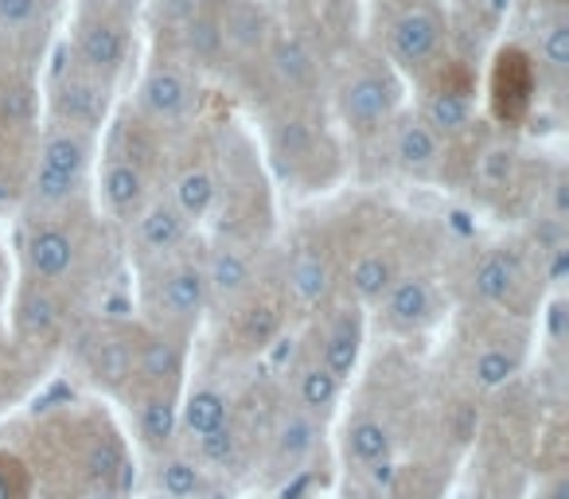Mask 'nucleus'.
Listing matches in <instances>:
<instances>
[{"instance_id":"obj_1","label":"nucleus","mask_w":569,"mask_h":499,"mask_svg":"<svg viewBox=\"0 0 569 499\" xmlns=\"http://www.w3.org/2000/svg\"><path fill=\"white\" fill-rule=\"evenodd\" d=\"M332 87V113L340 129L356 141H375L406 106V79L387 63L367 36L340 51L332 71H325Z\"/></svg>"},{"instance_id":"obj_2","label":"nucleus","mask_w":569,"mask_h":499,"mask_svg":"<svg viewBox=\"0 0 569 499\" xmlns=\"http://www.w3.org/2000/svg\"><path fill=\"white\" fill-rule=\"evenodd\" d=\"M367 40L387 56L406 87L426 79L452 51L449 0H367Z\"/></svg>"},{"instance_id":"obj_3","label":"nucleus","mask_w":569,"mask_h":499,"mask_svg":"<svg viewBox=\"0 0 569 499\" xmlns=\"http://www.w3.org/2000/svg\"><path fill=\"white\" fill-rule=\"evenodd\" d=\"M56 51L79 71L126 87V79L141 63V20H118L102 12L67 4Z\"/></svg>"},{"instance_id":"obj_4","label":"nucleus","mask_w":569,"mask_h":499,"mask_svg":"<svg viewBox=\"0 0 569 499\" xmlns=\"http://www.w3.org/2000/svg\"><path fill=\"white\" fill-rule=\"evenodd\" d=\"M94 160L98 133L43 121V133L36 141V164L32 176H28V214L79 203L82 188L94 172Z\"/></svg>"},{"instance_id":"obj_5","label":"nucleus","mask_w":569,"mask_h":499,"mask_svg":"<svg viewBox=\"0 0 569 499\" xmlns=\"http://www.w3.org/2000/svg\"><path fill=\"white\" fill-rule=\"evenodd\" d=\"M269 164L293 183L325 180V164L336 157L325 113H317V98H277V110L266 118Z\"/></svg>"},{"instance_id":"obj_6","label":"nucleus","mask_w":569,"mask_h":499,"mask_svg":"<svg viewBox=\"0 0 569 499\" xmlns=\"http://www.w3.org/2000/svg\"><path fill=\"white\" fill-rule=\"evenodd\" d=\"M207 305L211 297H207L203 258L180 250L172 258L141 266V309L157 332H188Z\"/></svg>"},{"instance_id":"obj_7","label":"nucleus","mask_w":569,"mask_h":499,"mask_svg":"<svg viewBox=\"0 0 569 499\" xmlns=\"http://www.w3.org/2000/svg\"><path fill=\"white\" fill-rule=\"evenodd\" d=\"M199 102H203V74L191 71L188 63L168 56H149L137 63L129 110L149 121L160 137L191 129V121L199 118Z\"/></svg>"},{"instance_id":"obj_8","label":"nucleus","mask_w":569,"mask_h":499,"mask_svg":"<svg viewBox=\"0 0 569 499\" xmlns=\"http://www.w3.org/2000/svg\"><path fill=\"white\" fill-rule=\"evenodd\" d=\"M483 106L488 118L496 121L503 133H519L530 118H535L542 90H538V71L530 51L522 48V40L515 36H499L488 51L483 63V82H480Z\"/></svg>"},{"instance_id":"obj_9","label":"nucleus","mask_w":569,"mask_h":499,"mask_svg":"<svg viewBox=\"0 0 569 499\" xmlns=\"http://www.w3.org/2000/svg\"><path fill=\"white\" fill-rule=\"evenodd\" d=\"M118 90L121 87H113V82L71 67L56 51L48 74H43V118L102 137V129L110 126L113 110H118Z\"/></svg>"},{"instance_id":"obj_10","label":"nucleus","mask_w":569,"mask_h":499,"mask_svg":"<svg viewBox=\"0 0 569 499\" xmlns=\"http://www.w3.org/2000/svg\"><path fill=\"white\" fill-rule=\"evenodd\" d=\"M79 258H82L79 222H67V207L28 214L24 234H20V262H24L28 281L48 289L63 286L79 270Z\"/></svg>"},{"instance_id":"obj_11","label":"nucleus","mask_w":569,"mask_h":499,"mask_svg":"<svg viewBox=\"0 0 569 499\" xmlns=\"http://www.w3.org/2000/svg\"><path fill=\"white\" fill-rule=\"evenodd\" d=\"M522 24L527 32L515 40H522V48L535 59L538 90L542 98L561 102L569 87V4L566 0H527Z\"/></svg>"},{"instance_id":"obj_12","label":"nucleus","mask_w":569,"mask_h":499,"mask_svg":"<svg viewBox=\"0 0 569 499\" xmlns=\"http://www.w3.org/2000/svg\"><path fill=\"white\" fill-rule=\"evenodd\" d=\"M67 0H0V40L17 63L36 67L63 28Z\"/></svg>"},{"instance_id":"obj_13","label":"nucleus","mask_w":569,"mask_h":499,"mask_svg":"<svg viewBox=\"0 0 569 499\" xmlns=\"http://www.w3.org/2000/svg\"><path fill=\"white\" fill-rule=\"evenodd\" d=\"M94 191H98V207L106 211V219L129 227L133 214L141 211L152 191H157V168L141 164V160L126 157V152L106 144L102 160H98Z\"/></svg>"},{"instance_id":"obj_14","label":"nucleus","mask_w":569,"mask_h":499,"mask_svg":"<svg viewBox=\"0 0 569 499\" xmlns=\"http://www.w3.org/2000/svg\"><path fill=\"white\" fill-rule=\"evenodd\" d=\"M191 234H196V222L176 207V199L168 191H152L149 203L129 222V246H133L137 266L180 255L191 246Z\"/></svg>"},{"instance_id":"obj_15","label":"nucleus","mask_w":569,"mask_h":499,"mask_svg":"<svg viewBox=\"0 0 569 499\" xmlns=\"http://www.w3.org/2000/svg\"><path fill=\"white\" fill-rule=\"evenodd\" d=\"M375 141H387L390 164L402 176H410V180H437V176L445 172V164H449V149H452V144H445L441 137H437L418 113L406 110V106Z\"/></svg>"},{"instance_id":"obj_16","label":"nucleus","mask_w":569,"mask_h":499,"mask_svg":"<svg viewBox=\"0 0 569 499\" xmlns=\"http://www.w3.org/2000/svg\"><path fill=\"white\" fill-rule=\"evenodd\" d=\"M527 286V262H522L519 250H507V246L483 250L472 262V273H468V289H472L476 301L499 305V309H519Z\"/></svg>"},{"instance_id":"obj_17","label":"nucleus","mask_w":569,"mask_h":499,"mask_svg":"<svg viewBox=\"0 0 569 499\" xmlns=\"http://www.w3.org/2000/svg\"><path fill=\"white\" fill-rule=\"evenodd\" d=\"M253 246L230 242L222 238L211 255L203 258V273H207V297L211 301H238L253 289Z\"/></svg>"},{"instance_id":"obj_18","label":"nucleus","mask_w":569,"mask_h":499,"mask_svg":"<svg viewBox=\"0 0 569 499\" xmlns=\"http://www.w3.org/2000/svg\"><path fill=\"white\" fill-rule=\"evenodd\" d=\"M284 281L293 289L297 301L317 305L328 293V281H332V258H328V246L317 234L297 238V246L289 250V270Z\"/></svg>"},{"instance_id":"obj_19","label":"nucleus","mask_w":569,"mask_h":499,"mask_svg":"<svg viewBox=\"0 0 569 499\" xmlns=\"http://www.w3.org/2000/svg\"><path fill=\"white\" fill-rule=\"evenodd\" d=\"M168 196L176 199V207H180L191 222L211 219L214 196H219V172H214V164H207V160H188V164H180V172L172 176V183H168Z\"/></svg>"},{"instance_id":"obj_20","label":"nucleus","mask_w":569,"mask_h":499,"mask_svg":"<svg viewBox=\"0 0 569 499\" xmlns=\"http://www.w3.org/2000/svg\"><path fill=\"white\" fill-rule=\"evenodd\" d=\"M382 317L395 328H421L433 312V289L421 273H398L387 286V293L379 297Z\"/></svg>"},{"instance_id":"obj_21","label":"nucleus","mask_w":569,"mask_h":499,"mask_svg":"<svg viewBox=\"0 0 569 499\" xmlns=\"http://www.w3.org/2000/svg\"><path fill=\"white\" fill-rule=\"evenodd\" d=\"M183 371V356L172 343V336L152 332L141 348H133V375L144 390H172Z\"/></svg>"},{"instance_id":"obj_22","label":"nucleus","mask_w":569,"mask_h":499,"mask_svg":"<svg viewBox=\"0 0 569 499\" xmlns=\"http://www.w3.org/2000/svg\"><path fill=\"white\" fill-rule=\"evenodd\" d=\"M87 367L98 387L121 390L133 379V343H126V336L118 332L94 336V340H87Z\"/></svg>"},{"instance_id":"obj_23","label":"nucleus","mask_w":569,"mask_h":499,"mask_svg":"<svg viewBox=\"0 0 569 499\" xmlns=\"http://www.w3.org/2000/svg\"><path fill=\"white\" fill-rule=\"evenodd\" d=\"M359 351H363V312L351 305V309H340V317H336L332 328H328L325 367L340 382H348L351 371L359 367Z\"/></svg>"},{"instance_id":"obj_24","label":"nucleus","mask_w":569,"mask_h":499,"mask_svg":"<svg viewBox=\"0 0 569 499\" xmlns=\"http://www.w3.org/2000/svg\"><path fill=\"white\" fill-rule=\"evenodd\" d=\"M398 258L395 250H382V246H371V250H363V255L351 262L348 270V293L356 297L359 305H371L379 301L382 293H387V286L398 278Z\"/></svg>"},{"instance_id":"obj_25","label":"nucleus","mask_w":569,"mask_h":499,"mask_svg":"<svg viewBox=\"0 0 569 499\" xmlns=\"http://www.w3.org/2000/svg\"><path fill=\"white\" fill-rule=\"evenodd\" d=\"M180 426V406H176L172 390H144L137 402V433L149 449H164L176 437Z\"/></svg>"},{"instance_id":"obj_26","label":"nucleus","mask_w":569,"mask_h":499,"mask_svg":"<svg viewBox=\"0 0 569 499\" xmlns=\"http://www.w3.org/2000/svg\"><path fill=\"white\" fill-rule=\"evenodd\" d=\"M227 413H230L227 395H219V390H211V387H199V390H191L188 402L180 406V426L199 441V437H207L211 429L227 426Z\"/></svg>"},{"instance_id":"obj_27","label":"nucleus","mask_w":569,"mask_h":499,"mask_svg":"<svg viewBox=\"0 0 569 499\" xmlns=\"http://www.w3.org/2000/svg\"><path fill=\"white\" fill-rule=\"evenodd\" d=\"M348 457H356L359 465H379V460H390V449H395V441H390V429L382 426V421L375 418H359L351 421L348 429Z\"/></svg>"},{"instance_id":"obj_28","label":"nucleus","mask_w":569,"mask_h":499,"mask_svg":"<svg viewBox=\"0 0 569 499\" xmlns=\"http://www.w3.org/2000/svg\"><path fill=\"white\" fill-rule=\"evenodd\" d=\"M340 390H343V382L336 379L325 363L309 367V371L301 375V382H297V398H301V406H305L309 418H320V413L332 410V406L340 402Z\"/></svg>"},{"instance_id":"obj_29","label":"nucleus","mask_w":569,"mask_h":499,"mask_svg":"<svg viewBox=\"0 0 569 499\" xmlns=\"http://www.w3.org/2000/svg\"><path fill=\"white\" fill-rule=\"evenodd\" d=\"M309 449H312V418L309 413H289L281 433H277L273 465L281 468V472H297V465H301Z\"/></svg>"},{"instance_id":"obj_30","label":"nucleus","mask_w":569,"mask_h":499,"mask_svg":"<svg viewBox=\"0 0 569 499\" xmlns=\"http://www.w3.org/2000/svg\"><path fill=\"white\" fill-rule=\"evenodd\" d=\"M157 488H160V496L196 499L199 491H203V472H199L196 460L168 457V460H160V468H157Z\"/></svg>"},{"instance_id":"obj_31","label":"nucleus","mask_w":569,"mask_h":499,"mask_svg":"<svg viewBox=\"0 0 569 499\" xmlns=\"http://www.w3.org/2000/svg\"><path fill=\"white\" fill-rule=\"evenodd\" d=\"M515 356H507L503 348H488V351H480L476 356V363H472V379L480 382V387H503L507 379L515 375Z\"/></svg>"},{"instance_id":"obj_32","label":"nucleus","mask_w":569,"mask_h":499,"mask_svg":"<svg viewBox=\"0 0 569 499\" xmlns=\"http://www.w3.org/2000/svg\"><path fill=\"white\" fill-rule=\"evenodd\" d=\"M0 499H32L28 468L9 452H0Z\"/></svg>"},{"instance_id":"obj_33","label":"nucleus","mask_w":569,"mask_h":499,"mask_svg":"<svg viewBox=\"0 0 569 499\" xmlns=\"http://www.w3.org/2000/svg\"><path fill=\"white\" fill-rule=\"evenodd\" d=\"M67 4L102 12V17H118V20H141L144 24V4H149V0H67Z\"/></svg>"},{"instance_id":"obj_34","label":"nucleus","mask_w":569,"mask_h":499,"mask_svg":"<svg viewBox=\"0 0 569 499\" xmlns=\"http://www.w3.org/2000/svg\"><path fill=\"white\" fill-rule=\"evenodd\" d=\"M538 499H569V476L566 472L550 476V483H546L542 496H538Z\"/></svg>"},{"instance_id":"obj_35","label":"nucleus","mask_w":569,"mask_h":499,"mask_svg":"<svg viewBox=\"0 0 569 499\" xmlns=\"http://www.w3.org/2000/svg\"><path fill=\"white\" fill-rule=\"evenodd\" d=\"M94 499H118V496H113V491H102V496H94Z\"/></svg>"},{"instance_id":"obj_36","label":"nucleus","mask_w":569,"mask_h":499,"mask_svg":"<svg viewBox=\"0 0 569 499\" xmlns=\"http://www.w3.org/2000/svg\"><path fill=\"white\" fill-rule=\"evenodd\" d=\"M160 499H172V496H160Z\"/></svg>"}]
</instances>
